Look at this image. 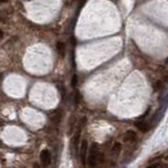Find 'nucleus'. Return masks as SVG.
<instances>
[{"label":"nucleus","mask_w":168,"mask_h":168,"mask_svg":"<svg viewBox=\"0 0 168 168\" xmlns=\"http://www.w3.org/2000/svg\"><path fill=\"white\" fill-rule=\"evenodd\" d=\"M121 149H122V145L119 143V142H116V143L113 144V149H111V150H113V153H116V155H117V153H119L120 151H121Z\"/></svg>","instance_id":"obj_9"},{"label":"nucleus","mask_w":168,"mask_h":168,"mask_svg":"<svg viewBox=\"0 0 168 168\" xmlns=\"http://www.w3.org/2000/svg\"><path fill=\"white\" fill-rule=\"evenodd\" d=\"M77 84H78V76L74 75L73 79H71V87H73V88H75V87L77 86Z\"/></svg>","instance_id":"obj_11"},{"label":"nucleus","mask_w":168,"mask_h":168,"mask_svg":"<svg viewBox=\"0 0 168 168\" xmlns=\"http://www.w3.org/2000/svg\"><path fill=\"white\" fill-rule=\"evenodd\" d=\"M58 89H59L60 94H61V97L64 98V96H65V88H64V86H63L62 84H58Z\"/></svg>","instance_id":"obj_10"},{"label":"nucleus","mask_w":168,"mask_h":168,"mask_svg":"<svg viewBox=\"0 0 168 168\" xmlns=\"http://www.w3.org/2000/svg\"><path fill=\"white\" fill-rule=\"evenodd\" d=\"M155 85H157V86H155V89L160 88V87L162 86V82H161V81H158V82H157V84H155Z\"/></svg>","instance_id":"obj_13"},{"label":"nucleus","mask_w":168,"mask_h":168,"mask_svg":"<svg viewBox=\"0 0 168 168\" xmlns=\"http://www.w3.org/2000/svg\"><path fill=\"white\" fill-rule=\"evenodd\" d=\"M57 51L59 54H61V56L63 57L64 56V51H65V46L63 42H58L57 43Z\"/></svg>","instance_id":"obj_8"},{"label":"nucleus","mask_w":168,"mask_h":168,"mask_svg":"<svg viewBox=\"0 0 168 168\" xmlns=\"http://www.w3.org/2000/svg\"><path fill=\"white\" fill-rule=\"evenodd\" d=\"M61 117H62L61 111H57V113H55V115L52 117V121L56 124L60 123V122H61Z\"/></svg>","instance_id":"obj_7"},{"label":"nucleus","mask_w":168,"mask_h":168,"mask_svg":"<svg viewBox=\"0 0 168 168\" xmlns=\"http://www.w3.org/2000/svg\"><path fill=\"white\" fill-rule=\"evenodd\" d=\"M136 125H137L138 128H139L141 131H143V133H146V131H148V130H149V128H150V127H149L148 124L146 123V122H143V121L138 122V123L136 124Z\"/></svg>","instance_id":"obj_5"},{"label":"nucleus","mask_w":168,"mask_h":168,"mask_svg":"<svg viewBox=\"0 0 168 168\" xmlns=\"http://www.w3.org/2000/svg\"><path fill=\"white\" fill-rule=\"evenodd\" d=\"M137 140V135H136L135 131L133 130H128L125 133V137H124V141L125 142H129V143H133Z\"/></svg>","instance_id":"obj_4"},{"label":"nucleus","mask_w":168,"mask_h":168,"mask_svg":"<svg viewBox=\"0 0 168 168\" xmlns=\"http://www.w3.org/2000/svg\"><path fill=\"white\" fill-rule=\"evenodd\" d=\"M71 42H73V45H75V44H76V40H75V38H71Z\"/></svg>","instance_id":"obj_14"},{"label":"nucleus","mask_w":168,"mask_h":168,"mask_svg":"<svg viewBox=\"0 0 168 168\" xmlns=\"http://www.w3.org/2000/svg\"><path fill=\"white\" fill-rule=\"evenodd\" d=\"M80 101H81V95H80L79 93H76V95H75V104L76 105H78V104L80 103Z\"/></svg>","instance_id":"obj_12"},{"label":"nucleus","mask_w":168,"mask_h":168,"mask_svg":"<svg viewBox=\"0 0 168 168\" xmlns=\"http://www.w3.org/2000/svg\"><path fill=\"white\" fill-rule=\"evenodd\" d=\"M87 149H88V145H87L86 140H83L81 143V147H80V158H81V162L85 164V158L87 155Z\"/></svg>","instance_id":"obj_2"},{"label":"nucleus","mask_w":168,"mask_h":168,"mask_svg":"<svg viewBox=\"0 0 168 168\" xmlns=\"http://www.w3.org/2000/svg\"><path fill=\"white\" fill-rule=\"evenodd\" d=\"M76 125V119H75V116H71V119H69V131H67V133L69 135H71L73 133V130H74V127H75Z\"/></svg>","instance_id":"obj_6"},{"label":"nucleus","mask_w":168,"mask_h":168,"mask_svg":"<svg viewBox=\"0 0 168 168\" xmlns=\"http://www.w3.org/2000/svg\"><path fill=\"white\" fill-rule=\"evenodd\" d=\"M2 35H3L2 31H1V29H0V38H2Z\"/></svg>","instance_id":"obj_15"},{"label":"nucleus","mask_w":168,"mask_h":168,"mask_svg":"<svg viewBox=\"0 0 168 168\" xmlns=\"http://www.w3.org/2000/svg\"><path fill=\"white\" fill-rule=\"evenodd\" d=\"M103 155L100 153L99 146L97 144H93V146L89 149V157H88V165L89 167H95L98 165V163L102 162Z\"/></svg>","instance_id":"obj_1"},{"label":"nucleus","mask_w":168,"mask_h":168,"mask_svg":"<svg viewBox=\"0 0 168 168\" xmlns=\"http://www.w3.org/2000/svg\"><path fill=\"white\" fill-rule=\"evenodd\" d=\"M40 160H41L42 164L44 166L49 165V163H51V153L46 149L42 150L41 153H40Z\"/></svg>","instance_id":"obj_3"},{"label":"nucleus","mask_w":168,"mask_h":168,"mask_svg":"<svg viewBox=\"0 0 168 168\" xmlns=\"http://www.w3.org/2000/svg\"><path fill=\"white\" fill-rule=\"evenodd\" d=\"M9 0H0V2H7Z\"/></svg>","instance_id":"obj_16"}]
</instances>
